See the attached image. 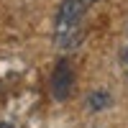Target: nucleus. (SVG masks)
<instances>
[{"label": "nucleus", "instance_id": "nucleus-1", "mask_svg": "<svg viewBox=\"0 0 128 128\" xmlns=\"http://www.w3.org/2000/svg\"><path fill=\"white\" fill-rule=\"evenodd\" d=\"M84 18H87V0H62L54 23V44L62 51H72L84 38Z\"/></svg>", "mask_w": 128, "mask_h": 128}, {"label": "nucleus", "instance_id": "nucleus-2", "mask_svg": "<svg viewBox=\"0 0 128 128\" xmlns=\"http://www.w3.org/2000/svg\"><path fill=\"white\" fill-rule=\"evenodd\" d=\"M74 67L69 59H59L54 72H51V80H49V87H51V98L59 100V102H67L72 95H74Z\"/></svg>", "mask_w": 128, "mask_h": 128}, {"label": "nucleus", "instance_id": "nucleus-3", "mask_svg": "<svg viewBox=\"0 0 128 128\" xmlns=\"http://www.w3.org/2000/svg\"><path fill=\"white\" fill-rule=\"evenodd\" d=\"M110 102H113V95H110L108 90H95V92L87 95V108H90L92 113L110 108Z\"/></svg>", "mask_w": 128, "mask_h": 128}, {"label": "nucleus", "instance_id": "nucleus-4", "mask_svg": "<svg viewBox=\"0 0 128 128\" xmlns=\"http://www.w3.org/2000/svg\"><path fill=\"white\" fill-rule=\"evenodd\" d=\"M87 3H98V0H87Z\"/></svg>", "mask_w": 128, "mask_h": 128}]
</instances>
